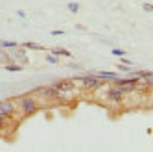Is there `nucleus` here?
I'll use <instances>...</instances> for the list:
<instances>
[{"instance_id": "6e6552de", "label": "nucleus", "mask_w": 153, "mask_h": 152, "mask_svg": "<svg viewBox=\"0 0 153 152\" xmlns=\"http://www.w3.org/2000/svg\"><path fill=\"white\" fill-rule=\"evenodd\" d=\"M96 76L100 80H103V82H114L118 78L116 72H109V71H100V72H96Z\"/></svg>"}, {"instance_id": "f03ea898", "label": "nucleus", "mask_w": 153, "mask_h": 152, "mask_svg": "<svg viewBox=\"0 0 153 152\" xmlns=\"http://www.w3.org/2000/svg\"><path fill=\"white\" fill-rule=\"evenodd\" d=\"M31 95H35L37 99H45V100H50V102H57L61 99H65V95L56 87V85H41V87H35L33 93Z\"/></svg>"}, {"instance_id": "7ed1b4c3", "label": "nucleus", "mask_w": 153, "mask_h": 152, "mask_svg": "<svg viewBox=\"0 0 153 152\" xmlns=\"http://www.w3.org/2000/svg\"><path fill=\"white\" fill-rule=\"evenodd\" d=\"M72 80L78 84L81 89H85V91H98V89H100V85L105 84L103 80H100L96 76V72L94 74L89 72V74H85V76H76V78H72Z\"/></svg>"}, {"instance_id": "f8f14e48", "label": "nucleus", "mask_w": 153, "mask_h": 152, "mask_svg": "<svg viewBox=\"0 0 153 152\" xmlns=\"http://www.w3.org/2000/svg\"><path fill=\"white\" fill-rule=\"evenodd\" d=\"M19 47L17 41H0V48H15Z\"/></svg>"}, {"instance_id": "a211bd4d", "label": "nucleus", "mask_w": 153, "mask_h": 152, "mask_svg": "<svg viewBox=\"0 0 153 152\" xmlns=\"http://www.w3.org/2000/svg\"><path fill=\"white\" fill-rule=\"evenodd\" d=\"M63 34H65L63 30H53V32H52V35H56V37H57V35H63Z\"/></svg>"}, {"instance_id": "f257e3e1", "label": "nucleus", "mask_w": 153, "mask_h": 152, "mask_svg": "<svg viewBox=\"0 0 153 152\" xmlns=\"http://www.w3.org/2000/svg\"><path fill=\"white\" fill-rule=\"evenodd\" d=\"M17 106H19V111L22 113V117H30L39 111V102H37V96L35 95H24L17 100Z\"/></svg>"}, {"instance_id": "4468645a", "label": "nucleus", "mask_w": 153, "mask_h": 152, "mask_svg": "<svg viewBox=\"0 0 153 152\" xmlns=\"http://www.w3.org/2000/svg\"><path fill=\"white\" fill-rule=\"evenodd\" d=\"M111 54H113V56H116V58H124V56H126V52H124L122 48H113Z\"/></svg>"}, {"instance_id": "f3484780", "label": "nucleus", "mask_w": 153, "mask_h": 152, "mask_svg": "<svg viewBox=\"0 0 153 152\" xmlns=\"http://www.w3.org/2000/svg\"><path fill=\"white\" fill-rule=\"evenodd\" d=\"M142 9H144V11H148V13H153V4H142Z\"/></svg>"}, {"instance_id": "1a4fd4ad", "label": "nucleus", "mask_w": 153, "mask_h": 152, "mask_svg": "<svg viewBox=\"0 0 153 152\" xmlns=\"http://www.w3.org/2000/svg\"><path fill=\"white\" fill-rule=\"evenodd\" d=\"M52 54L53 56H63V58H72V52L70 50H67V48H61V47H57V48H52Z\"/></svg>"}, {"instance_id": "423d86ee", "label": "nucleus", "mask_w": 153, "mask_h": 152, "mask_svg": "<svg viewBox=\"0 0 153 152\" xmlns=\"http://www.w3.org/2000/svg\"><path fill=\"white\" fill-rule=\"evenodd\" d=\"M9 61H15V63H20V65H26L28 63V58H26V48H19L15 47L11 52H9Z\"/></svg>"}, {"instance_id": "6ab92c4d", "label": "nucleus", "mask_w": 153, "mask_h": 152, "mask_svg": "<svg viewBox=\"0 0 153 152\" xmlns=\"http://www.w3.org/2000/svg\"><path fill=\"white\" fill-rule=\"evenodd\" d=\"M122 63H124V65H129V67H131V65H133V61H129V59H126V58L122 59Z\"/></svg>"}, {"instance_id": "2eb2a0df", "label": "nucleus", "mask_w": 153, "mask_h": 152, "mask_svg": "<svg viewBox=\"0 0 153 152\" xmlns=\"http://www.w3.org/2000/svg\"><path fill=\"white\" fill-rule=\"evenodd\" d=\"M68 9H70L72 13H78L79 11V4L78 2H68Z\"/></svg>"}, {"instance_id": "9b49d317", "label": "nucleus", "mask_w": 153, "mask_h": 152, "mask_svg": "<svg viewBox=\"0 0 153 152\" xmlns=\"http://www.w3.org/2000/svg\"><path fill=\"white\" fill-rule=\"evenodd\" d=\"M6 71H9V72H20V71H22V65H20V63H15V61H9V63L6 65Z\"/></svg>"}, {"instance_id": "ddd939ff", "label": "nucleus", "mask_w": 153, "mask_h": 152, "mask_svg": "<svg viewBox=\"0 0 153 152\" xmlns=\"http://www.w3.org/2000/svg\"><path fill=\"white\" fill-rule=\"evenodd\" d=\"M46 61H48V63H53V65H56V63H59V58H57V56H53V54L50 52V54H46Z\"/></svg>"}, {"instance_id": "aec40b11", "label": "nucleus", "mask_w": 153, "mask_h": 152, "mask_svg": "<svg viewBox=\"0 0 153 152\" xmlns=\"http://www.w3.org/2000/svg\"><path fill=\"white\" fill-rule=\"evenodd\" d=\"M6 121H7V119H4V117H0V128H2V126L6 124Z\"/></svg>"}, {"instance_id": "dca6fc26", "label": "nucleus", "mask_w": 153, "mask_h": 152, "mask_svg": "<svg viewBox=\"0 0 153 152\" xmlns=\"http://www.w3.org/2000/svg\"><path fill=\"white\" fill-rule=\"evenodd\" d=\"M116 69H118V71H122V72H131V69H129V65H124V63H120V65H116Z\"/></svg>"}, {"instance_id": "9d476101", "label": "nucleus", "mask_w": 153, "mask_h": 152, "mask_svg": "<svg viewBox=\"0 0 153 152\" xmlns=\"http://www.w3.org/2000/svg\"><path fill=\"white\" fill-rule=\"evenodd\" d=\"M26 50H45V47L39 45V43H33V41H26L24 45H22Z\"/></svg>"}, {"instance_id": "39448f33", "label": "nucleus", "mask_w": 153, "mask_h": 152, "mask_svg": "<svg viewBox=\"0 0 153 152\" xmlns=\"http://www.w3.org/2000/svg\"><path fill=\"white\" fill-rule=\"evenodd\" d=\"M124 96L126 95L122 93V89H118L116 85H111V87H107V91H105V99L109 102H113V104H122Z\"/></svg>"}, {"instance_id": "20e7f679", "label": "nucleus", "mask_w": 153, "mask_h": 152, "mask_svg": "<svg viewBox=\"0 0 153 152\" xmlns=\"http://www.w3.org/2000/svg\"><path fill=\"white\" fill-rule=\"evenodd\" d=\"M17 110H19V106L15 100H0V117L11 119Z\"/></svg>"}, {"instance_id": "0eeeda50", "label": "nucleus", "mask_w": 153, "mask_h": 152, "mask_svg": "<svg viewBox=\"0 0 153 152\" xmlns=\"http://www.w3.org/2000/svg\"><path fill=\"white\" fill-rule=\"evenodd\" d=\"M53 85H56V87H57L65 96H67L68 93H72V91H76V87H78V84H76L74 80H59V82H56Z\"/></svg>"}]
</instances>
